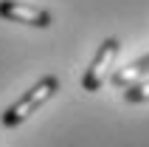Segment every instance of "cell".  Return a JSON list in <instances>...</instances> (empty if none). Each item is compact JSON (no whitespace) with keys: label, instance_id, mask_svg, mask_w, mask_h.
Masks as SVG:
<instances>
[{"label":"cell","instance_id":"6da1fadb","mask_svg":"<svg viewBox=\"0 0 149 147\" xmlns=\"http://www.w3.org/2000/svg\"><path fill=\"white\" fill-rule=\"evenodd\" d=\"M56 90H59V76H54V74L42 76L37 85H31L23 96L17 99L14 105H8L6 110H3V124H6V127H20V124H23L25 119H31V113H37Z\"/></svg>","mask_w":149,"mask_h":147},{"label":"cell","instance_id":"7a4b0ae2","mask_svg":"<svg viewBox=\"0 0 149 147\" xmlns=\"http://www.w3.org/2000/svg\"><path fill=\"white\" fill-rule=\"evenodd\" d=\"M118 48H121V42H118L116 37H107V40L99 45L96 57L90 59V65L84 68V74H82V90L96 93V90L104 85L110 68H113V62H116V57H118Z\"/></svg>","mask_w":149,"mask_h":147},{"label":"cell","instance_id":"3957f363","mask_svg":"<svg viewBox=\"0 0 149 147\" xmlns=\"http://www.w3.org/2000/svg\"><path fill=\"white\" fill-rule=\"evenodd\" d=\"M0 17L8 23L31 25V28H48L54 23V14L48 8L31 6V3H20V0H0Z\"/></svg>","mask_w":149,"mask_h":147},{"label":"cell","instance_id":"277c9868","mask_svg":"<svg viewBox=\"0 0 149 147\" xmlns=\"http://www.w3.org/2000/svg\"><path fill=\"white\" fill-rule=\"evenodd\" d=\"M149 74V54H143L141 59H135L132 65H127L121 68V71L113 74V85H118V88H127V85H132V82L143 79Z\"/></svg>","mask_w":149,"mask_h":147},{"label":"cell","instance_id":"5b68a950","mask_svg":"<svg viewBox=\"0 0 149 147\" xmlns=\"http://www.w3.org/2000/svg\"><path fill=\"white\" fill-rule=\"evenodd\" d=\"M124 102H149V79H138L124 88Z\"/></svg>","mask_w":149,"mask_h":147}]
</instances>
